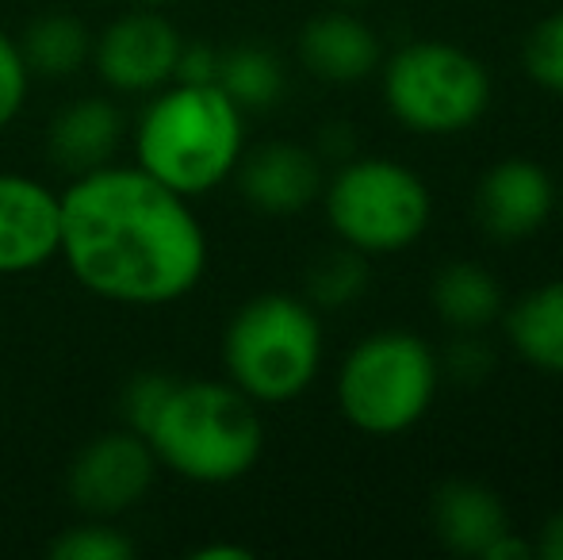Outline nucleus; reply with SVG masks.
Returning <instances> with one entry per match:
<instances>
[{"instance_id": "f257e3e1", "label": "nucleus", "mask_w": 563, "mask_h": 560, "mask_svg": "<svg viewBox=\"0 0 563 560\" xmlns=\"http://www.w3.org/2000/svg\"><path fill=\"white\" fill-rule=\"evenodd\" d=\"M62 257L100 299L162 307L208 270V239L188 208L139 165H100L62 193Z\"/></svg>"}, {"instance_id": "f03ea898", "label": "nucleus", "mask_w": 563, "mask_h": 560, "mask_svg": "<svg viewBox=\"0 0 563 560\" xmlns=\"http://www.w3.org/2000/svg\"><path fill=\"white\" fill-rule=\"evenodd\" d=\"M245 112L216 81L162 89L134 128V165L180 196L219 188L242 162Z\"/></svg>"}, {"instance_id": "7ed1b4c3", "label": "nucleus", "mask_w": 563, "mask_h": 560, "mask_svg": "<svg viewBox=\"0 0 563 560\" xmlns=\"http://www.w3.org/2000/svg\"><path fill=\"white\" fill-rule=\"evenodd\" d=\"M157 464L192 484H234L265 449V426L245 392L219 381H173L142 426Z\"/></svg>"}, {"instance_id": "20e7f679", "label": "nucleus", "mask_w": 563, "mask_h": 560, "mask_svg": "<svg viewBox=\"0 0 563 560\" xmlns=\"http://www.w3.org/2000/svg\"><path fill=\"white\" fill-rule=\"evenodd\" d=\"M227 376L253 404H291L322 365V322L311 304L284 292L253 296L234 311L223 338Z\"/></svg>"}, {"instance_id": "39448f33", "label": "nucleus", "mask_w": 563, "mask_h": 560, "mask_svg": "<svg viewBox=\"0 0 563 560\" xmlns=\"http://www.w3.org/2000/svg\"><path fill=\"white\" fill-rule=\"evenodd\" d=\"M441 365L430 342L410 330H376L345 353L338 369V407L372 438L407 433L430 415Z\"/></svg>"}, {"instance_id": "423d86ee", "label": "nucleus", "mask_w": 563, "mask_h": 560, "mask_svg": "<svg viewBox=\"0 0 563 560\" xmlns=\"http://www.w3.org/2000/svg\"><path fill=\"white\" fill-rule=\"evenodd\" d=\"M322 200L341 246L364 257L415 246L433 216L426 180L391 157H349Z\"/></svg>"}, {"instance_id": "0eeeda50", "label": "nucleus", "mask_w": 563, "mask_h": 560, "mask_svg": "<svg viewBox=\"0 0 563 560\" xmlns=\"http://www.w3.org/2000/svg\"><path fill=\"white\" fill-rule=\"evenodd\" d=\"M387 112L415 135H460L490 108V77L475 54L438 39H418L384 66Z\"/></svg>"}, {"instance_id": "6e6552de", "label": "nucleus", "mask_w": 563, "mask_h": 560, "mask_svg": "<svg viewBox=\"0 0 563 560\" xmlns=\"http://www.w3.org/2000/svg\"><path fill=\"white\" fill-rule=\"evenodd\" d=\"M157 457L139 430H112L92 438L69 464V499L92 518H115L139 507L154 484Z\"/></svg>"}, {"instance_id": "1a4fd4ad", "label": "nucleus", "mask_w": 563, "mask_h": 560, "mask_svg": "<svg viewBox=\"0 0 563 560\" xmlns=\"http://www.w3.org/2000/svg\"><path fill=\"white\" fill-rule=\"evenodd\" d=\"M185 39L165 15L126 12L92 43V62L115 92H157L177 77Z\"/></svg>"}, {"instance_id": "9d476101", "label": "nucleus", "mask_w": 563, "mask_h": 560, "mask_svg": "<svg viewBox=\"0 0 563 560\" xmlns=\"http://www.w3.org/2000/svg\"><path fill=\"white\" fill-rule=\"evenodd\" d=\"M62 250V196L43 180L0 173V277L43 270Z\"/></svg>"}, {"instance_id": "9b49d317", "label": "nucleus", "mask_w": 563, "mask_h": 560, "mask_svg": "<svg viewBox=\"0 0 563 560\" xmlns=\"http://www.w3.org/2000/svg\"><path fill=\"white\" fill-rule=\"evenodd\" d=\"M556 208V185L529 157H503L475 185L479 227L498 242H521L549 223Z\"/></svg>"}, {"instance_id": "f8f14e48", "label": "nucleus", "mask_w": 563, "mask_h": 560, "mask_svg": "<svg viewBox=\"0 0 563 560\" xmlns=\"http://www.w3.org/2000/svg\"><path fill=\"white\" fill-rule=\"evenodd\" d=\"M238 188L261 216H296L322 196L319 154L296 142H268L238 162Z\"/></svg>"}, {"instance_id": "ddd939ff", "label": "nucleus", "mask_w": 563, "mask_h": 560, "mask_svg": "<svg viewBox=\"0 0 563 560\" xmlns=\"http://www.w3.org/2000/svg\"><path fill=\"white\" fill-rule=\"evenodd\" d=\"M433 534L449 553L483 557L490 541L510 534V515L498 492L479 480H449L433 492Z\"/></svg>"}, {"instance_id": "4468645a", "label": "nucleus", "mask_w": 563, "mask_h": 560, "mask_svg": "<svg viewBox=\"0 0 563 560\" xmlns=\"http://www.w3.org/2000/svg\"><path fill=\"white\" fill-rule=\"evenodd\" d=\"M299 58L319 81L353 85L364 81L372 69H379V39L364 20L353 12H322L299 35Z\"/></svg>"}, {"instance_id": "2eb2a0df", "label": "nucleus", "mask_w": 563, "mask_h": 560, "mask_svg": "<svg viewBox=\"0 0 563 560\" xmlns=\"http://www.w3.org/2000/svg\"><path fill=\"white\" fill-rule=\"evenodd\" d=\"M51 162L66 169L69 177H81L100 165H112V157L123 146V112L112 100L81 97L69 108H62L51 123Z\"/></svg>"}, {"instance_id": "dca6fc26", "label": "nucleus", "mask_w": 563, "mask_h": 560, "mask_svg": "<svg viewBox=\"0 0 563 560\" xmlns=\"http://www.w3.org/2000/svg\"><path fill=\"white\" fill-rule=\"evenodd\" d=\"M503 327L514 353L537 373L563 376V277L537 284L510 307H503Z\"/></svg>"}, {"instance_id": "f3484780", "label": "nucleus", "mask_w": 563, "mask_h": 560, "mask_svg": "<svg viewBox=\"0 0 563 560\" xmlns=\"http://www.w3.org/2000/svg\"><path fill=\"white\" fill-rule=\"evenodd\" d=\"M433 311L449 322L460 334H475V330L490 327L495 319H503V284L490 270L475 262H452L433 277L430 288Z\"/></svg>"}, {"instance_id": "a211bd4d", "label": "nucleus", "mask_w": 563, "mask_h": 560, "mask_svg": "<svg viewBox=\"0 0 563 560\" xmlns=\"http://www.w3.org/2000/svg\"><path fill=\"white\" fill-rule=\"evenodd\" d=\"M20 54L31 77H69L92 58V35L74 15H43L23 31Z\"/></svg>"}, {"instance_id": "6ab92c4d", "label": "nucleus", "mask_w": 563, "mask_h": 560, "mask_svg": "<svg viewBox=\"0 0 563 560\" xmlns=\"http://www.w3.org/2000/svg\"><path fill=\"white\" fill-rule=\"evenodd\" d=\"M216 85L242 112H261V108H273L280 100L284 66L265 46H234V51L219 54Z\"/></svg>"}, {"instance_id": "aec40b11", "label": "nucleus", "mask_w": 563, "mask_h": 560, "mask_svg": "<svg viewBox=\"0 0 563 560\" xmlns=\"http://www.w3.org/2000/svg\"><path fill=\"white\" fill-rule=\"evenodd\" d=\"M364 281H368L364 254L341 246L314 262L311 277H307V292L319 307H345L364 292Z\"/></svg>"}, {"instance_id": "412c9836", "label": "nucleus", "mask_w": 563, "mask_h": 560, "mask_svg": "<svg viewBox=\"0 0 563 560\" xmlns=\"http://www.w3.org/2000/svg\"><path fill=\"white\" fill-rule=\"evenodd\" d=\"M139 549L123 530L108 523H85L74 530H62L51 541L54 560H131Z\"/></svg>"}, {"instance_id": "4be33fe9", "label": "nucleus", "mask_w": 563, "mask_h": 560, "mask_svg": "<svg viewBox=\"0 0 563 560\" xmlns=\"http://www.w3.org/2000/svg\"><path fill=\"white\" fill-rule=\"evenodd\" d=\"M526 74L533 85L563 97V12H552L526 39Z\"/></svg>"}, {"instance_id": "5701e85b", "label": "nucleus", "mask_w": 563, "mask_h": 560, "mask_svg": "<svg viewBox=\"0 0 563 560\" xmlns=\"http://www.w3.org/2000/svg\"><path fill=\"white\" fill-rule=\"evenodd\" d=\"M31 69L20 54V43L0 31V131L20 116L23 100H27Z\"/></svg>"}, {"instance_id": "b1692460", "label": "nucleus", "mask_w": 563, "mask_h": 560, "mask_svg": "<svg viewBox=\"0 0 563 560\" xmlns=\"http://www.w3.org/2000/svg\"><path fill=\"white\" fill-rule=\"evenodd\" d=\"M537 557V546L526 538H518V534H503L498 541H490L487 553H483L479 560H533Z\"/></svg>"}, {"instance_id": "393cba45", "label": "nucleus", "mask_w": 563, "mask_h": 560, "mask_svg": "<svg viewBox=\"0 0 563 560\" xmlns=\"http://www.w3.org/2000/svg\"><path fill=\"white\" fill-rule=\"evenodd\" d=\"M533 546H537V557L563 560V510H556V515H552L549 523H544L541 538H537Z\"/></svg>"}, {"instance_id": "a878e982", "label": "nucleus", "mask_w": 563, "mask_h": 560, "mask_svg": "<svg viewBox=\"0 0 563 560\" xmlns=\"http://www.w3.org/2000/svg\"><path fill=\"white\" fill-rule=\"evenodd\" d=\"M192 560H253V549H245V546H203V549H196Z\"/></svg>"}, {"instance_id": "bb28decb", "label": "nucleus", "mask_w": 563, "mask_h": 560, "mask_svg": "<svg viewBox=\"0 0 563 560\" xmlns=\"http://www.w3.org/2000/svg\"><path fill=\"white\" fill-rule=\"evenodd\" d=\"M134 4H146V8H154V4H169V0H134Z\"/></svg>"}, {"instance_id": "cd10ccee", "label": "nucleus", "mask_w": 563, "mask_h": 560, "mask_svg": "<svg viewBox=\"0 0 563 560\" xmlns=\"http://www.w3.org/2000/svg\"><path fill=\"white\" fill-rule=\"evenodd\" d=\"M338 4H368V0H338Z\"/></svg>"}]
</instances>
